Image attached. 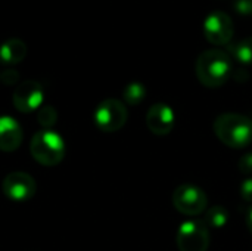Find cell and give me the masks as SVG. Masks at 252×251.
<instances>
[{"label":"cell","mask_w":252,"mask_h":251,"mask_svg":"<svg viewBox=\"0 0 252 251\" xmlns=\"http://www.w3.org/2000/svg\"><path fill=\"white\" fill-rule=\"evenodd\" d=\"M195 70L198 80L205 87H220L230 77L232 59L224 50L210 49L198 56Z\"/></svg>","instance_id":"cell-1"},{"label":"cell","mask_w":252,"mask_h":251,"mask_svg":"<svg viewBox=\"0 0 252 251\" xmlns=\"http://www.w3.org/2000/svg\"><path fill=\"white\" fill-rule=\"evenodd\" d=\"M214 133L230 148H245L252 142V120L242 114H221L214 121Z\"/></svg>","instance_id":"cell-2"},{"label":"cell","mask_w":252,"mask_h":251,"mask_svg":"<svg viewBox=\"0 0 252 251\" xmlns=\"http://www.w3.org/2000/svg\"><path fill=\"white\" fill-rule=\"evenodd\" d=\"M30 152L32 158L41 166L53 167L63 160L65 143L59 133L52 129H44L32 136L30 143Z\"/></svg>","instance_id":"cell-3"},{"label":"cell","mask_w":252,"mask_h":251,"mask_svg":"<svg viewBox=\"0 0 252 251\" xmlns=\"http://www.w3.org/2000/svg\"><path fill=\"white\" fill-rule=\"evenodd\" d=\"M180 251H207L210 247V229L202 220H186L177 231Z\"/></svg>","instance_id":"cell-4"},{"label":"cell","mask_w":252,"mask_h":251,"mask_svg":"<svg viewBox=\"0 0 252 251\" xmlns=\"http://www.w3.org/2000/svg\"><path fill=\"white\" fill-rule=\"evenodd\" d=\"M208 204L207 194L190 183H185L176 188L173 192V206L177 212L186 216H198L205 212Z\"/></svg>","instance_id":"cell-5"},{"label":"cell","mask_w":252,"mask_h":251,"mask_svg":"<svg viewBox=\"0 0 252 251\" xmlns=\"http://www.w3.org/2000/svg\"><path fill=\"white\" fill-rule=\"evenodd\" d=\"M128 112L126 105L118 99H105L102 101L94 111L96 126L106 133L120 130L127 121Z\"/></svg>","instance_id":"cell-6"},{"label":"cell","mask_w":252,"mask_h":251,"mask_svg":"<svg viewBox=\"0 0 252 251\" xmlns=\"http://www.w3.org/2000/svg\"><path fill=\"white\" fill-rule=\"evenodd\" d=\"M235 27L232 18L221 12L214 10L211 12L204 21V36L211 44L224 46L229 44L233 38Z\"/></svg>","instance_id":"cell-7"},{"label":"cell","mask_w":252,"mask_h":251,"mask_svg":"<svg viewBox=\"0 0 252 251\" xmlns=\"http://www.w3.org/2000/svg\"><path fill=\"white\" fill-rule=\"evenodd\" d=\"M3 194L16 203H22L34 197L35 194V180L31 175L25 172H13L9 173L1 182Z\"/></svg>","instance_id":"cell-8"},{"label":"cell","mask_w":252,"mask_h":251,"mask_svg":"<svg viewBox=\"0 0 252 251\" xmlns=\"http://www.w3.org/2000/svg\"><path fill=\"white\" fill-rule=\"evenodd\" d=\"M44 99L43 87L38 81L34 80H25L16 86L13 90V105L21 112H32L37 108L41 107Z\"/></svg>","instance_id":"cell-9"},{"label":"cell","mask_w":252,"mask_h":251,"mask_svg":"<svg viewBox=\"0 0 252 251\" xmlns=\"http://www.w3.org/2000/svg\"><path fill=\"white\" fill-rule=\"evenodd\" d=\"M176 123V115L171 107L165 104H155L146 112V126L157 136L168 135Z\"/></svg>","instance_id":"cell-10"},{"label":"cell","mask_w":252,"mask_h":251,"mask_svg":"<svg viewBox=\"0 0 252 251\" xmlns=\"http://www.w3.org/2000/svg\"><path fill=\"white\" fill-rule=\"evenodd\" d=\"M22 127L12 117H0V151L12 152L22 142Z\"/></svg>","instance_id":"cell-11"},{"label":"cell","mask_w":252,"mask_h":251,"mask_svg":"<svg viewBox=\"0 0 252 251\" xmlns=\"http://www.w3.org/2000/svg\"><path fill=\"white\" fill-rule=\"evenodd\" d=\"M27 44L21 38H9L0 44V62L4 65H16L27 56Z\"/></svg>","instance_id":"cell-12"},{"label":"cell","mask_w":252,"mask_h":251,"mask_svg":"<svg viewBox=\"0 0 252 251\" xmlns=\"http://www.w3.org/2000/svg\"><path fill=\"white\" fill-rule=\"evenodd\" d=\"M229 52L238 62L252 65V37L242 38L236 43H229Z\"/></svg>","instance_id":"cell-13"},{"label":"cell","mask_w":252,"mask_h":251,"mask_svg":"<svg viewBox=\"0 0 252 251\" xmlns=\"http://www.w3.org/2000/svg\"><path fill=\"white\" fill-rule=\"evenodd\" d=\"M207 228H214V229H221L226 226V223L229 222V212L221 207V206H214L211 209H208L204 215V220H202Z\"/></svg>","instance_id":"cell-14"},{"label":"cell","mask_w":252,"mask_h":251,"mask_svg":"<svg viewBox=\"0 0 252 251\" xmlns=\"http://www.w3.org/2000/svg\"><path fill=\"white\" fill-rule=\"evenodd\" d=\"M146 96V87L139 83V81H133L130 84H127L123 90V98L128 105H139Z\"/></svg>","instance_id":"cell-15"},{"label":"cell","mask_w":252,"mask_h":251,"mask_svg":"<svg viewBox=\"0 0 252 251\" xmlns=\"http://www.w3.org/2000/svg\"><path fill=\"white\" fill-rule=\"evenodd\" d=\"M37 120H38L40 126H43L46 129H50L58 120V112L52 105H43L40 108L38 114H37Z\"/></svg>","instance_id":"cell-16"},{"label":"cell","mask_w":252,"mask_h":251,"mask_svg":"<svg viewBox=\"0 0 252 251\" xmlns=\"http://www.w3.org/2000/svg\"><path fill=\"white\" fill-rule=\"evenodd\" d=\"M0 81L6 86H13L19 81V74L15 68H7L0 74Z\"/></svg>","instance_id":"cell-17"},{"label":"cell","mask_w":252,"mask_h":251,"mask_svg":"<svg viewBox=\"0 0 252 251\" xmlns=\"http://www.w3.org/2000/svg\"><path fill=\"white\" fill-rule=\"evenodd\" d=\"M235 10L239 15L251 16L252 15V0H235Z\"/></svg>","instance_id":"cell-18"},{"label":"cell","mask_w":252,"mask_h":251,"mask_svg":"<svg viewBox=\"0 0 252 251\" xmlns=\"http://www.w3.org/2000/svg\"><path fill=\"white\" fill-rule=\"evenodd\" d=\"M241 197L245 203L252 204V178H248L241 185Z\"/></svg>","instance_id":"cell-19"},{"label":"cell","mask_w":252,"mask_h":251,"mask_svg":"<svg viewBox=\"0 0 252 251\" xmlns=\"http://www.w3.org/2000/svg\"><path fill=\"white\" fill-rule=\"evenodd\" d=\"M239 170L244 175H250L252 173V152L245 154L241 160H239Z\"/></svg>","instance_id":"cell-20"},{"label":"cell","mask_w":252,"mask_h":251,"mask_svg":"<svg viewBox=\"0 0 252 251\" xmlns=\"http://www.w3.org/2000/svg\"><path fill=\"white\" fill-rule=\"evenodd\" d=\"M247 226H248L250 232L252 234V209L248 212V216H247Z\"/></svg>","instance_id":"cell-21"}]
</instances>
